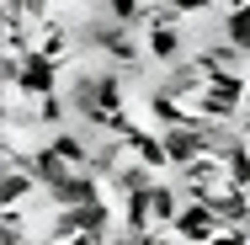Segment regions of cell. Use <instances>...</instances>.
Wrapping results in <instances>:
<instances>
[{
  "mask_svg": "<svg viewBox=\"0 0 250 245\" xmlns=\"http://www.w3.org/2000/svg\"><path fill=\"white\" fill-rule=\"evenodd\" d=\"M80 43H91V48L112 53V59L123 64V75H128V69H139V38H133L128 27H117L106 11H96V16L80 27Z\"/></svg>",
  "mask_w": 250,
  "mask_h": 245,
  "instance_id": "1",
  "label": "cell"
},
{
  "mask_svg": "<svg viewBox=\"0 0 250 245\" xmlns=\"http://www.w3.org/2000/svg\"><path fill=\"white\" fill-rule=\"evenodd\" d=\"M224 181H229V171H224V160H218V155H202L197 165L176 171V187L187 192V202H202L208 192H218Z\"/></svg>",
  "mask_w": 250,
  "mask_h": 245,
  "instance_id": "2",
  "label": "cell"
},
{
  "mask_svg": "<svg viewBox=\"0 0 250 245\" xmlns=\"http://www.w3.org/2000/svg\"><path fill=\"white\" fill-rule=\"evenodd\" d=\"M59 69L64 64H53L43 53H27V64H21V80H16V91L27 101H43V96H59Z\"/></svg>",
  "mask_w": 250,
  "mask_h": 245,
  "instance_id": "3",
  "label": "cell"
},
{
  "mask_svg": "<svg viewBox=\"0 0 250 245\" xmlns=\"http://www.w3.org/2000/svg\"><path fill=\"white\" fill-rule=\"evenodd\" d=\"M53 208H91V202H112V197L101 192V176H91V171H75L69 181H59L48 192Z\"/></svg>",
  "mask_w": 250,
  "mask_h": 245,
  "instance_id": "4",
  "label": "cell"
},
{
  "mask_svg": "<svg viewBox=\"0 0 250 245\" xmlns=\"http://www.w3.org/2000/svg\"><path fill=\"white\" fill-rule=\"evenodd\" d=\"M218 229H224V224L213 219V208H208V202H187L170 235H176V240H187V245H213V240H218Z\"/></svg>",
  "mask_w": 250,
  "mask_h": 245,
  "instance_id": "5",
  "label": "cell"
},
{
  "mask_svg": "<svg viewBox=\"0 0 250 245\" xmlns=\"http://www.w3.org/2000/svg\"><path fill=\"white\" fill-rule=\"evenodd\" d=\"M160 139H165V155H170V165H176V171L197 165L202 155H208V139H202V123H187V128H170V134H160Z\"/></svg>",
  "mask_w": 250,
  "mask_h": 245,
  "instance_id": "6",
  "label": "cell"
},
{
  "mask_svg": "<svg viewBox=\"0 0 250 245\" xmlns=\"http://www.w3.org/2000/svg\"><path fill=\"white\" fill-rule=\"evenodd\" d=\"M48 149L69 165V171H91V155H96V134H80V128H59L48 139Z\"/></svg>",
  "mask_w": 250,
  "mask_h": 245,
  "instance_id": "7",
  "label": "cell"
},
{
  "mask_svg": "<svg viewBox=\"0 0 250 245\" xmlns=\"http://www.w3.org/2000/svg\"><path fill=\"white\" fill-rule=\"evenodd\" d=\"M160 187V176H154L149 165H139V160H128L117 176H112V197H144Z\"/></svg>",
  "mask_w": 250,
  "mask_h": 245,
  "instance_id": "8",
  "label": "cell"
},
{
  "mask_svg": "<svg viewBox=\"0 0 250 245\" xmlns=\"http://www.w3.org/2000/svg\"><path fill=\"white\" fill-rule=\"evenodd\" d=\"M144 48H149V59H160V64H181V48H187V38H181V27H149L144 32Z\"/></svg>",
  "mask_w": 250,
  "mask_h": 245,
  "instance_id": "9",
  "label": "cell"
},
{
  "mask_svg": "<svg viewBox=\"0 0 250 245\" xmlns=\"http://www.w3.org/2000/svg\"><path fill=\"white\" fill-rule=\"evenodd\" d=\"M27 165H32V176L43 181V192H53L59 181H69V176H75V171H69V165H64V160H59L48 144H43V149H32V160H27Z\"/></svg>",
  "mask_w": 250,
  "mask_h": 245,
  "instance_id": "10",
  "label": "cell"
},
{
  "mask_svg": "<svg viewBox=\"0 0 250 245\" xmlns=\"http://www.w3.org/2000/svg\"><path fill=\"white\" fill-rule=\"evenodd\" d=\"M32 192H43V181L32 176V165H27V171H5V181H0V202H5V208H21Z\"/></svg>",
  "mask_w": 250,
  "mask_h": 245,
  "instance_id": "11",
  "label": "cell"
},
{
  "mask_svg": "<svg viewBox=\"0 0 250 245\" xmlns=\"http://www.w3.org/2000/svg\"><path fill=\"white\" fill-rule=\"evenodd\" d=\"M149 112H154V123H160V134H170V128H187V123H197L187 107L176 96H160V91H149Z\"/></svg>",
  "mask_w": 250,
  "mask_h": 245,
  "instance_id": "12",
  "label": "cell"
},
{
  "mask_svg": "<svg viewBox=\"0 0 250 245\" xmlns=\"http://www.w3.org/2000/svg\"><path fill=\"white\" fill-rule=\"evenodd\" d=\"M197 64H202V69H240V75L250 69V59L234 48V43H213V48H202Z\"/></svg>",
  "mask_w": 250,
  "mask_h": 245,
  "instance_id": "13",
  "label": "cell"
},
{
  "mask_svg": "<svg viewBox=\"0 0 250 245\" xmlns=\"http://www.w3.org/2000/svg\"><path fill=\"white\" fill-rule=\"evenodd\" d=\"M128 144H133V160H139V165H149L154 176L170 165V155H165V139H160V134H139V139H128Z\"/></svg>",
  "mask_w": 250,
  "mask_h": 245,
  "instance_id": "14",
  "label": "cell"
},
{
  "mask_svg": "<svg viewBox=\"0 0 250 245\" xmlns=\"http://www.w3.org/2000/svg\"><path fill=\"white\" fill-rule=\"evenodd\" d=\"M101 11H106L117 27H128V32H139V27L149 32V5H139V0H112V5H101Z\"/></svg>",
  "mask_w": 250,
  "mask_h": 245,
  "instance_id": "15",
  "label": "cell"
},
{
  "mask_svg": "<svg viewBox=\"0 0 250 245\" xmlns=\"http://www.w3.org/2000/svg\"><path fill=\"white\" fill-rule=\"evenodd\" d=\"M32 117H38V123H48L53 134H59V128H69V123H64V117H69V96H43V101H32Z\"/></svg>",
  "mask_w": 250,
  "mask_h": 245,
  "instance_id": "16",
  "label": "cell"
},
{
  "mask_svg": "<svg viewBox=\"0 0 250 245\" xmlns=\"http://www.w3.org/2000/svg\"><path fill=\"white\" fill-rule=\"evenodd\" d=\"M181 16H192L187 0H160V5H149V27H176Z\"/></svg>",
  "mask_w": 250,
  "mask_h": 245,
  "instance_id": "17",
  "label": "cell"
},
{
  "mask_svg": "<svg viewBox=\"0 0 250 245\" xmlns=\"http://www.w3.org/2000/svg\"><path fill=\"white\" fill-rule=\"evenodd\" d=\"M11 240H27V229H21V208H5V245Z\"/></svg>",
  "mask_w": 250,
  "mask_h": 245,
  "instance_id": "18",
  "label": "cell"
},
{
  "mask_svg": "<svg viewBox=\"0 0 250 245\" xmlns=\"http://www.w3.org/2000/svg\"><path fill=\"white\" fill-rule=\"evenodd\" d=\"M213 245H250V235H245V229H218Z\"/></svg>",
  "mask_w": 250,
  "mask_h": 245,
  "instance_id": "19",
  "label": "cell"
},
{
  "mask_svg": "<svg viewBox=\"0 0 250 245\" xmlns=\"http://www.w3.org/2000/svg\"><path fill=\"white\" fill-rule=\"evenodd\" d=\"M139 245H176V235H165V229H154V235H139Z\"/></svg>",
  "mask_w": 250,
  "mask_h": 245,
  "instance_id": "20",
  "label": "cell"
},
{
  "mask_svg": "<svg viewBox=\"0 0 250 245\" xmlns=\"http://www.w3.org/2000/svg\"><path fill=\"white\" fill-rule=\"evenodd\" d=\"M245 117H250V80H245Z\"/></svg>",
  "mask_w": 250,
  "mask_h": 245,
  "instance_id": "21",
  "label": "cell"
},
{
  "mask_svg": "<svg viewBox=\"0 0 250 245\" xmlns=\"http://www.w3.org/2000/svg\"><path fill=\"white\" fill-rule=\"evenodd\" d=\"M245 149H250V117H245Z\"/></svg>",
  "mask_w": 250,
  "mask_h": 245,
  "instance_id": "22",
  "label": "cell"
},
{
  "mask_svg": "<svg viewBox=\"0 0 250 245\" xmlns=\"http://www.w3.org/2000/svg\"><path fill=\"white\" fill-rule=\"evenodd\" d=\"M11 245H32V240H11Z\"/></svg>",
  "mask_w": 250,
  "mask_h": 245,
  "instance_id": "23",
  "label": "cell"
}]
</instances>
